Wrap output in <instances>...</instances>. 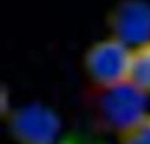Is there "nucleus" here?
<instances>
[{
  "mask_svg": "<svg viewBox=\"0 0 150 144\" xmlns=\"http://www.w3.org/2000/svg\"><path fill=\"white\" fill-rule=\"evenodd\" d=\"M132 49L109 37L97 41L86 54V71L103 90L128 81Z\"/></svg>",
  "mask_w": 150,
  "mask_h": 144,
  "instance_id": "1",
  "label": "nucleus"
},
{
  "mask_svg": "<svg viewBox=\"0 0 150 144\" xmlns=\"http://www.w3.org/2000/svg\"><path fill=\"white\" fill-rule=\"evenodd\" d=\"M147 97L149 94L129 81L105 88L99 103L100 118L108 128L118 134L149 113Z\"/></svg>",
  "mask_w": 150,
  "mask_h": 144,
  "instance_id": "2",
  "label": "nucleus"
},
{
  "mask_svg": "<svg viewBox=\"0 0 150 144\" xmlns=\"http://www.w3.org/2000/svg\"><path fill=\"white\" fill-rule=\"evenodd\" d=\"M9 131L18 144H54L60 134V121L52 109L28 104L12 113Z\"/></svg>",
  "mask_w": 150,
  "mask_h": 144,
  "instance_id": "3",
  "label": "nucleus"
},
{
  "mask_svg": "<svg viewBox=\"0 0 150 144\" xmlns=\"http://www.w3.org/2000/svg\"><path fill=\"white\" fill-rule=\"evenodd\" d=\"M113 38L134 49L150 41V3L146 0H122L109 16Z\"/></svg>",
  "mask_w": 150,
  "mask_h": 144,
  "instance_id": "4",
  "label": "nucleus"
},
{
  "mask_svg": "<svg viewBox=\"0 0 150 144\" xmlns=\"http://www.w3.org/2000/svg\"><path fill=\"white\" fill-rule=\"evenodd\" d=\"M128 81L150 94V41L132 49Z\"/></svg>",
  "mask_w": 150,
  "mask_h": 144,
  "instance_id": "5",
  "label": "nucleus"
},
{
  "mask_svg": "<svg viewBox=\"0 0 150 144\" xmlns=\"http://www.w3.org/2000/svg\"><path fill=\"white\" fill-rule=\"evenodd\" d=\"M116 135V144H150V112Z\"/></svg>",
  "mask_w": 150,
  "mask_h": 144,
  "instance_id": "6",
  "label": "nucleus"
}]
</instances>
